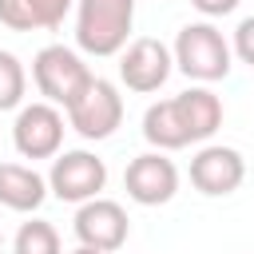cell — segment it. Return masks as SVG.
Segmentation results:
<instances>
[{"label": "cell", "mask_w": 254, "mask_h": 254, "mask_svg": "<svg viewBox=\"0 0 254 254\" xmlns=\"http://www.w3.org/2000/svg\"><path fill=\"white\" fill-rule=\"evenodd\" d=\"M135 24V0H75V44L87 56H119Z\"/></svg>", "instance_id": "obj_1"}, {"label": "cell", "mask_w": 254, "mask_h": 254, "mask_svg": "<svg viewBox=\"0 0 254 254\" xmlns=\"http://www.w3.org/2000/svg\"><path fill=\"white\" fill-rule=\"evenodd\" d=\"M171 52H175V67H179L187 79H198V83L226 79L230 67H234V64H230V60H234V48L226 44V36H222L210 20L183 24Z\"/></svg>", "instance_id": "obj_2"}, {"label": "cell", "mask_w": 254, "mask_h": 254, "mask_svg": "<svg viewBox=\"0 0 254 254\" xmlns=\"http://www.w3.org/2000/svg\"><path fill=\"white\" fill-rule=\"evenodd\" d=\"M32 79H36V87H40V95L48 103H56V107L67 111L83 95V87L95 79V71L79 60V52H71L64 44H48L32 60Z\"/></svg>", "instance_id": "obj_3"}, {"label": "cell", "mask_w": 254, "mask_h": 254, "mask_svg": "<svg viewBox=\"0 0 254 254\" xmlns=\"http://www.w3.org/2000/svg\"><path fill=\"white\" fill-rule=\"evenodd\" d=\"M123 123V95L111 79H91L83 95L67 107V127H75L83 139H107Z\"/></svg>", "instance_id": "obj_4"}, {"label": "cell", "mask_w": 254, "mask_h": 254, "mask_svg": "<svg viewBox=\"0 0 254 254\" xmlns=\"http://www.w3.org/2000/svg\"><path fill=\"white\" fill-rule=\"evenodd\" d=\"M12 143L24 159H56L64 147V115L56 103H24L12 123Z\"/></svg>", "instance_id": "obj_5"}, {"label": "cell", "mask_w": 254, "mask_h": 254, "mask_svg": "<svg viewBox=\"0 0 254 254\" xmlns=\"http://www.w3.org/2000/svg\"><path fill=\"white\" fill-rule=\"evenodd\" d=\"M103 183H107V163L91 151H64L52 159L48 190L64 202H87L103 190Z\"/></svg>", "instance_id": "obj_6"}, {"label": "cell", "mask_w": 254, "mask_h": 254, "mask_svg": "<svg viewBox=\"0 0 254 254\" xmlns=\"http://www.w3.org/2000/svg\"><path fill=\"white\" fill-rule=\"evenodd\" d=\"M171 71H175V52L155 36H139L119 52V79L139 95L159 91L171 79Z\"/></svg>", "instance_id": "obj_7"}, {"label": "cell", "mask_w": 254, "mask_h": 254, "mask_svg": "<svg viewBox=\"0 0 254 254\" xmlns=\"http://www.w3.org/2000/svg\"><path fill=\"white\" fill-rule=\"evenodd\" d=\"M71 230H75V238H79L83 246H95V250L115 254V250L127 242V234H131V218H127V210H123L115 198H99V194H95V198L79 202Z\"/></svg>", "instance_id": "obj_8"}, {"label": "cell", "mask_w": 254, "mask_h": 254, "mask_svg": "<svg viewBox=\"0 0 254 254\" xmlns=\"http://www.w3.org/2000/svg\"><path fill=\"white\" fill-rule=\"evenodd\" d=\"M123 187L139 206H163L175 198L179 190V167L163 155V151H147L135 155L123 171Z\"/></svg>", "instance_id": "obj_9"}, {"label": "cell", "mask_w": 254, "mask_h": 254, "mask_svg": "<svg viewBox=\"0 0 254 254\" xmlns=\"http://www.w3.org/2000/svg\"><path fill=\"white\" fill-rule=\"evenodd\" d=\"M246 179V159L242 151L234 147H222V143H206L198 147V155L190 159V183L210 194V198H222V194H234Z\"/></svg>", "instance_id": "obj_10"}, {"label": "cell", "mask_w": 254, "mask_h": 254, "mask_svg": "<svg viewBox=\"0 0 254 254\" xmlns=\"http://www.w3.org/2000/svg\"><path fill=\"white\" fill-rule=\"evenodd\" d=\"M175 111L190 143H202L222 127V99L210 87H187L183 95H175Z\"/></svg>", "instance_id": "obj_11"}, {"label": "cell", "mask_w": 254, "mask_h": 254, "mask_svg": "<svg viewBox=\"0 0 254 254\" xmlns=\"http://www.w3.org/2000/svg\"><path fill=\"white\" fill-rule=\"evenodd\" d=\"M48 198V179L24 163H0V206L16 210V214H28V210H40Z\"/></svg>", "instance_id": "obj_12"}, {"label": "cell", "mask_w": 254, "mask_h": 254, "mask_svg": "<svg viewBox=\"0 0 254 254\" xmlns=\"http://www.w3.org/2000/svg\"><path fill=\"white\" fill-rule=\"evenodd\" d=\"M143 139L155 151H179V147L190 143L187 131H183V123H179L175 99H159V103L147 107V115H143Z\"/></svg>", "instance_id": "obj_13"}, {"label": "cell", "mask_w": 254, "mask_h": 254, "mask_svg": "<svg viewBox=\"0 0 254 254\" xmlns=\"http://www.w3.org/2000/svg\"><path fill=\"white\" fill-rule=\"evenodd\" d=\"M12 254H64L60 250V230L52 222H44V218H28L16 230Z\"/></svg>", "instance_id": "obj_14"}, {"label": "cell", "mask_w": 254, "mask_h": 254, "mask_svg": "<svg viewBox=\"0 0 254 254\" xmlns=\"http://www.w3.org/2000/svg\"><path fill=\"white\" fill-rule=\"evenodd\" d=\"M24 91H28V71L12 52H0V111L24 107Z\"/></svg>", "instance_id": "obj_15"}, {"label": "cell", "mask_w": 254, "mask_h": 254, "mask_svg": "<svg viewBox=\"0 0 254 254\" xmlns=\"http://www.w3.org/2000/svg\"><path fill=\"white\" fill-rule=\"evenodd\" d=\"M28 4L36 16V28H48V32H56L64 24V16L75 8V0H28Z\"/></svg>", "instance_id": "obj_16"}, {"label": "cell", "mask_w": 254, "mask_h": 254, "mask_svg": "<svg viewBox=\"0 0 254 254\" xmlns=\"http://www.w3.org/2000/svg\"><path fill=\"white\" fill-rule=\"evenodd\" d=\"M0 24L12 28V32H32L36 28L32 4L28 0H0Z\"/></svg>", "instance_id": "obj_17"}, {"label": "cell", "mask_w": 254, "mask_h": 254, "mask_svg": "<svg viewBox=\"0 0 254 254\" xmlns=\"http://www.w3.org/2000/svg\"><path fill=\"white\" fill-rule=\"evenodd\" d=\"M234 56L246 64V67H254V16H246L238 28H234Z\"/></svg>", "instance_id": "obj_18"}, {"label": "cell", "mask_w": 254, "mask_h": 254, "mask_svg": "<svg viewBox=\"0 0 254 254\" xmlns=\"http://www.w3.org/2000/svg\"><path fill=\"white\" fill-rule=\"evenodd\" d=\"M206 20H214V16H230L234 8H238V0H190Z\"/></svg>", "instance_id": "obj_19"}, {"label": "cell", "mask_w": 254, "mask_h": 254, "mask_svg": "<svg viewBox=\"0 0 254 254\" xmlns=\"http://www.w3.org/2000/svg\"><path fill=\"white\" fill-rule=\"evenodd\" d=\"M71 254H107V250H95V246H83V242H79V246H75Z\"/></svg>", "instance_id": "obj_20"}, {"label": "cell", "mask_w": 254, "mask_h": 254, "mask_svg": "<svg viewBox=\"0 0 254 254\" xmlns=\"http://www.w3.org/2000/svg\"><path fill=\"white\" fill-rule=\"evenodd\" d=\"M0 250H4V234H0Z\"/></svg>", "instance_id": "obj_21"}]
</instances>
